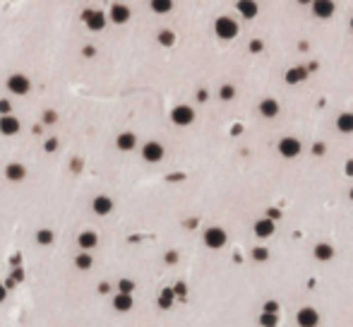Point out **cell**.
<instances>
[{
	"mask_svg": "<svg viewBox=\"0 0 353 327\" xmlns=\"http://www.w3.org/2000/svg\"><path fill=\"white\" fill-rule=\"evenodd\" d=\"M149 7H151L156 15H166V12L173 10V0H151Z\"/></svg>",
	"mask_w": 353,
	"mask_h": 327,
	"instance_id": "cell-23",
	"label": "cell"
},
{
	"mask_svg": "<svg viewBox=\"0 0 353 327\" xmlns=\"http://www.w3.org/2000/svg\"><path fill=\"white\" fill-rule=\"evenodd\" d=\"M58 147H60V142H58V137H48V140L43 142V152H46V154H53V152H56Z\"/></svg>",
	"mask_w": 353,
	"mask_h": 327,
	"instance_id": "cell-33",
	"label": "cell"
},
{
	"mask_svg": "<svg viewBox=\"0 0 353 327\" xmlns=\"http://www.w3.org/2000/svg\"><path fill=\"white\" fill-rule=\"evenodd\" d=\"M82 53H84V58H94V53H96V48H94V46H87V48H84Z\"/></svg>",
	"mask_w": 353,
	"mask_h": 327,
	"instance_id": "cell-42",
	"label": "cell"
},
{
	"mask_svg": "<svg viewBox=\"0 0 353 327\" xmlns=\"http://www.w3.org/2000/svg\"><path fill=\"white\" fill-rule=\"evenodd\" d=\"M346 176H353V159L346 162Z\"/></svg>",
	"mask_w": 353,
	"mask_h": 327,
	"instance_id": "cell-45",
	"label": "cell"
},
{
	"mask_svg": "<svg viewBox=\"0 0 353 327\" xmlns=\"http://www.w3.org/2000/svg\"><path fill=\"white\" fill-rule=\"evenodd\" d=\"M77 245H79V250H94L96 245H99V234L96 231H82L79 236H77Z\"/></svg>",
	"mask_w": 353,
	"mask_h": 327,
	"instance_id": "cell-15",
	"label": "cell"
},
{
	"mask_svg": "<svg viewBox=\"0 0 353 327\" xmlns=\"http://www.w3.org/2000/svg\"><path fill=\"white\" fill-rule=\"evenodd\" d=\"M298 2H300V5H310L313 0H298Z\"/></svg>",
	"mask_w": 353,
	"mask_h": 327,
	"instance_id": "cell-46",
	"label": "cell"
},
{
	"mask_svg": "<svg viewBox=\"0 0 353 327\" xmlns=\"http://www.w3.org/2000/svg\"><path fill=\"white\" fill-rule=\"evenodd\" d=\"M313 152H315V154H324V145H322V142H317V145L313 147Z\"/></svg>",
	"mask_w": 353,
	"mask_h": 327,
	"instance_id": "cell-44",
	"label": "cell"
},
{
	"mask_svg": "<svg viewBox=\"0 0 353 327\" xmlns=\"http://www.w3.org/2000/svg\"><path fill=\"white\" fill-rule=\"evenodd\" d=\"M135 289H137V284L132 279H120L118 282V293H135Z\"/></svg>",
	"mask_w": 353,
	"mask_h": 327,
	"instance_id": "cell-29",
	"label": "cell"
},
{
	"mask_svg": "<svg viewBox=\"0 0 353 327\" xmlns=\"http://www.w3.org/2000/svg\"><path fill=\"white\" fill-rule=\"evenodd\" d=\"M351 29H353V17H351Z\"/></svg>",
	"mask_w": 353,
	"mask_h": 327,
	"instance_id": "cell-47",
	"label": "cell"
},
{
	"mask_svg": "<svg viewBox=\"0 0 353 327\" xmlns=\"http://www.w3.org/2000/svg\"><path fill=\"white\" fill-rule=\"evenodd\" d=\"M252 260H255V262H267V260H269V250H267L264 245H257V248L252 250Z\"/></svg>",
	"mask_w": 353,
	"mask_h": 327,
	"instance_id": "cell-31",
	"label": "cell"
},
{
	"mask_svg": "<svg viewBox=\"0 0 353 327\" xmlns=\"http://www.w3.org/2000/svg\"><path fill=\"white\" fill-rule=\"evenodd\" d=\"M219 96H221V101H231V99L236 96V87H233V84H221Z\"/></svg>",
	"mask_w": 353,
	"mask_h": 327,
	"instance_id": "cell-30",
	"label": "cell"
},
{
	"mask_svg": "<svg viewBox=\"0 0 353 327\" xmlns=\"http://www.w3.org/2000/svg\"><path fill=\"white\" fill-rule=\"evenodd\" d=\"M336 127H339V132L351 135L353 132V113H341V116L336 118Z\"/></svg>",
	"mask_w": 353,
	"mask_h": 327,
	"instance_id": "cell-21",
	"label": "cell"
},
{
	"mask_svg": "<svg viewBox=\"0 0 353 327\" xmlns=\"http://www.w3.org/2000/svg\"><path fill=\"white\" fill-rule=\"evenodd\" d=\"M53 241H56V234H53L51 229H38L36 231V243L38 245H53Z\"/></svg>",
	"mask_w": 353,
	"mask_h": 327,
	"instance_id": "cell-26",
	"label": "cell"
},
{
	"mask_svg": "<svg viewBox=\"0 0 353 327\" xmlns=\"http://www.w3.org/2000/svg\"><path fill=\"white\" fill-rule=\"evenodd\" d=\"M313 15L319 19H327L334 15V0H313Z\"/></svg>",
	"mask_w": 353,
	"mask_h": 327,
	"instance_id": "cell-12",
	"label": "cell"
},
{
	"mask_svg": "<svg viewBox=\"0 0 353 327\" xmlns=\"http://www.w3.org/2000/svg\"><path fill=\"white\" fill-rule=\"evenodd\" d=\"M274 229H277V224H274V219H269V217L255 221V236L257 238H269L274 234Z\"/></svg>",
	"mask_w": 353,
	"mask_h": 327,
	"instance_id": "cell-16",
	"label": "cell"
},
{
	"mask_svg": "<svg viewBox=\"0 0 353 327\" xmlns=\"http://www.w3.org/2000/svg\"><path fill=\"white\" fill-rule=\"evenodd\" d=\"M164 260H166V265H176V262H178V253H176V250H168Z\"/></svg>",
	"mask_w": 353,
	"mask_h": 327,
	"instance_id": "cell-37",
	"label": "cell"
},
{
	"mask_svg": "<svg viewBox=\"0 0 353 327\" xmlns=\"http://www.w3.org/2000/svg\"><path fill=\"white\" fill-rule=\"evenodd\" d=\"M22 279H24V272L17 267V270L12 272V279H10V282H12V284H17V282H22Z\"/></svg>",
	"mask_w": 353,
	"mask_h": 327,
	"instance_id": "cell-40",
	"label": "cell"
},
{
	"mask_svg": "<svg viewBox=\"0 0 353 327\" xmlns=\"http://www.w3.org/2000/svg\"><path fill=\"white\" fill-rule=\"evenodd\" d=\"M171 121L180 127L192 125V123H195V109L187 106V104H180V106H176V109L171 111Z\"/></svg>",
	"mask_w": 353,
	"mask_h": 327,
	"instance_id": "cell-4",
	"label": "cell"
},
{
	"mask_svg": "<svg viewBox=\"0 0 353 327\" xmlns=\"http://www.w3.org/2000/svg\"><path fill=\"white\" fill-rule=\"evenodd\" d=\"M92 265H94V257H92V253H87V250H82V253L74 257V267L82 270V272L92 270Z\"/></svg>",
	"mask_w": 353,
	"mask_h": 327,
	"instance_id": "cell-22",
	"label": "cell"
},
{
	"mask_svg": "<svg viewBox=\"0 0 353 327\" xmlns=\"http://www.w3.org/2000/svg\"><path fill=\"white\" fill-rule=\"evenodd\" d=\"M130 7L128 5H123V2H113L111 5V12H108V17H111L113 24H128L130 22Z\"/></svg>",
	"mask_w": 353,
	"mask_h": 327,
	"instance_id": "cell-10",
	"label": "cell"
},
{
	"mask_svg": "<svg viewBox=\"0 0 353 327\" xmlns=\"http://www.w3.org/2000/svg\"><path fill=\"white\" fill-rule=\"evenodd\" d=\"M300 149H303L300 140H296V137H281V142H279V154L281 157H286V159H296L298 154H300Z\"/></svg>",
	"mask_w": 353,
	"mask_h": 327,
	"instance_id": "cell-7",
	"label": "cell"
},
{
	"mask_svg": "<svg viewBox=\"0 0 353 327\" xmlns=\"http://www.w3.org/2000/svg\"><path fill=\"white\" fill-rule=\"evenodd\" d=\"M214 32L216 37L223 39V41H231V39L238 37V22H233L231 17H219L214 22Z\"/></svg>",
	"mask_w": 353,
	"mask_h": 327,
	"instance_id": "cell-2",
	"label": "cell"
},
{
	"mask_svg": "<svg viewBox=\"0 0 353 327\" xmlns=\"http://www.w3.org/2000/svg\"><path fill=\"white\" fill-rule=\"evenodd\" d=\"M115 147H118L120 152H132V149L137 147V135H135V132H130V130L120 132V135L115 137Z\"/></svg>",
	"mask_w": 353,
	"mask_h": 327,
	"instance_id": "cell-14",
	"label": "cell"
},
{
	"mask_svg": "<svg viewBox=\"0 0 353 327\" xmlns=\"http://www.w3.org/2000/svg\"><path fill=\"white\" fill-rule=\"evenodd\" d=\"M156 303H159V308H161V310L171 308V306L176 303V293H173V289H164V291H161V296H159V301H156Z\"/></svg>",
	"mask_w": 353,
	"mask_h": 327,
	"instance_id": "cell-24",
	"label": "cell"
},
{
	"mask_svg": "<svg viewBox=\"0 0 353 327\" xmlns=\"http://www.w3.org/2000/svg\"><path fill=\"white\" fill-rule=\"evenodd\" d=\"M156 41H159L161 46H173V43H176V34H173L171 29H164V32L156 34Z\"/></svg>",
	"mask_w": 353,
	"mask_h": 327,
	"instance_id": "cell-28",
	"label": "cell"
},
{
	"mask_svg": "<svg viewBox=\"0 0 353 327\" xmlns=\"http://www.w3.org/2000/svg\"><path fill=\"white\" fill-rule=\"evenodd\" d=\"M99 293H101V296H108V293H111V284H108V282H101V284H99Z\"/></svg>",
	"mask_w": 353,
	"mask_h": 327,
	"instance_id": "cell-38",
	"label": "cell"
},
{
	"mask_svg": "<svg viewBox=\"0 0 353 327\" xmlns=\"http://www.w3.org/2000/svg\"><path fill=\"white\" fill-rule=\"evenodd\" d=\"M5 298H7V289L5 284H0V303H5Z\"/></svg>",
	"mask_w": 353,
	"mask_h": 327,
	"instance_id": "cell-43",
	"label": "cell"
},
{
	"mask_svg": "<svg viewBox=\"0 0 353 327\" xmlns=\"http://www.w3.org/2000/svg\"><path fill=\"white\" fill-rule=\"evenodd\" d=\"M92 209L94 214H99V217H106V214H111L113 212V200L108 195H96L92 200Z\"/></svg>",
	"mask_w": 353,
	"mask_h": 327,
	"instance_id": "cell-13",
	"label": "cell"
},
{
	"mask_svg": "<svg viewBox=\"0 0 353 327\" xmlns=\"http://www.w3.org/2000/svg\"><path fill=\"white\" fill-rule=\"evenodd\" d=\"M202 241H205L207 248L219 250V248H223V245H226L228 236H226V231H223L221 226H209V229L205 231V236H202Z\"/></svg>",
	"mask_w": 353,
	"mask_h": 327,
	"instance_id": "cell-3",
	"label": "cell"
},
{
	"mask_svg": "<svg viewBox=\"0 0 353 327\" xmlns=\"http://www.w3.org/2000/svg\"><path fill=\"white\" fill-rule=\"evenodd\" d=\"M82 19L87 22V29L89 32H101L106 27V15L101 10H84L82 12Z\"/></svg>",
	"mask_w": 353,
	"mask_h": 327,
	"instance_id": "cell-6",
	"label": "cell"
},
{
	"mask_svg": "<svg viewBox=\"0 0 353 327\" xmlns=\"http://www.w3.org/2000/svg\"><path fill=\"white\" fill-rule=\"evenodd\" d=\"M279 111H281V106H279L277 99H262L260 101V113L264 116V118H277Z\"/></svg>",
	"mask_w": 353,
	"mask_h": 327,
	"instance_id": "cell-18",
	"label": "cell"
},
{
	"mask_svg": "<svg viewBox=\"0 0 353 327\" xmlns=\"http://www.w3.org/2000/svg\"><path fill=\"white\" fill-rule=\"evenodd\" d=\"M351 200H353V190H351Z\"/></svg>",
	"mask_w": 353,
	"mask_h": 327,
	"instance_id": "cell-48",
	"label": "cell"
},
{
	"mask_svg": "<svg viewBox=\"0 0 353 327\" xmlns=\"http://www.w3.org/2000/svg\"><path fill=\"white\" fill-rule=\"evenodd\" d=\"M207 99H209V91H207V89H200V91H197V101H202V104H205Z\"/></svg>",
	"mask_w": 353,
	"mask_h": 327,
	"instance_id": "cell-41",
	"label": "cell"
},
{
	"mask_svg": "<svg viewBox=\"0 0 353 327\" xmlns=\"http://www.w3.org/2000/svg\"><path fill=\"white\" fill-rule=\"evenodd\" d=\"M305 77H308L305 68H291V70L286 73V82H288V84H298V82H303Z\"/></svg>",
	"mask_w": 353,
	"mask_h": 327,
	"instance_id": "cell-25",
	"label": "cell"
},
{
	"mask_svg": "<svg viewBox=\"0 0 353 327\" xmlns=\"http://www.w3.org/2000/svg\"><path fill=\"white\" fill-rule=\"evenodd\" d=\"M260 325L262 327H277L279 325V313H264V310H262Z\"/></svg>",
	"mask_w": 353,
	"mask_h": 327,
	"instance_id": "cell-27",
	"label": "cell"
},
{
	"mask_svg": "<svg viewBox=\"0 0 353 327\" xmlns=\"http://www.w3.org/2000/svg\"><path fill=\"white\" fill-rule=\"evenodd\" d=\"M164 157H166V149H164L161 142H156V140L144 142V147H142V159L147 164H159Z\"/></svg>",
	"mask_w": 353,
	"mask_h": 327,
	"instance_id": "cell-5",
	"label": "cell"
},
{
	"mask_svg": "<svg viewBox=\"0 0 353 327\" xmlns=\"http://www.w3.org/2000/svg\"><path fill=\"white\" fill-rule=\"evenodd\" d=\"M313 253H315V257L319 260V262H327V260H332V257H334V248H332L329 243H317Z\"/></svg>",
	"mask_w": 353,
	"mask_h": 327,
	"instance_id": "cell-20",
	"label": "cell"
},
{
	"mask_svg": "<svg viewBox=\"0 0 353 327\" xmlns=\"http://www.w3.org/2000/svg\"><path fill=\"white\" fill-rule=\"evenodd\" d=\"M173 293H176V298H185V296H187V286L183 284V282H178V284L173 286Z\"/></svg>",
	"mask_w": 353,
	"mask_h": 327,
	"instance_id": "cell-34",
	"label": "cell"
},
{
	"mask_svg": "<svg viewBox=\"0 0 353 327\" xmlns=\"http://www.w3.org/2000/svg\"><path fill=\"white\" fill-rule=\"evenodd\" d=\"M19 130H22V123H19V118H15L12 113H7V116H0V135H5V137H15Z\"/></svg>",
	"mask_w": 353,
	"mask_h": 327,
	"instance_id": "cell-8",
	"label": "cell"
},
{
	"mask_svg": "<svg viewBox=\"0 0 353 327\" xmlns=\"http://www.w3.org/2000/svg\"><path fill=\"white\" fill-rule=\"evenodd\" d=\"M238 12H241L245 19H252V17H257L260 7H257L255 0H238Z\"/></svg>",
	"mask_w": 353,
	"mask_h": 327,
	"instance_id": "cell-19",
	"label": "cell"
},
{
	"mask_svg": "<svg viewBox=\"0 0 353 327\" xmlns=\"http://www.w3.org/2000/svg\"><path fill=\"white\" fill-rule=\"evenodd\" d=\"M5 178L10 183H22L24 178H27V166L19 162H12L5 166Z\"/></svg>",
	"mask_w": 353,
	"mask_h": 327,
	"instance_id": "cell-11",
	"label": "cell"
},
{
	"mask_svg": "<svg viewBox=\"0 0 353 327\" xmlns=\"http://www.w3.org/2000/svg\"><path fill=\"white\" fill-rule=\"evenodd\" d=\"M7 91H12L15 96H27V94L32 91V80L22 73L10 75V77H7Z\"/></svg>",
	"mask_w": 353,
	"mask_h": 327,
	"instance_id": "cell-1",
	"label": "cell"
},
{
	"mask_svg": "<svg viewBox=\"0 0 353 327\" xmlns=\"http://www.w3.org/2000/svg\"><path fill=\"white\" fill-rule=\"evenodd\" d=\"M7 113H12V104L7 99H0V116H7Z\"/></svg>",
	"mask_w": 353,
	"mask_h": 327,
	"instance_id": "cell-35",
	"label": "cell"
},
{
	"mask_svg": "<svg viewBox=\"0 0 353 327\" xmlns=\"http://www.w3.org/2000/svg\"><path fill=\"white\" fill-rule=\"evenodd\" d=\"M132 306H135L132 293H115L113 296V308L118 313H128V310H132Z\"/></svg>",
	"mask_w": 353,
	"mask_h": 327,
	"instance_id": "cell-17",
	"label": "cell"
},
{
	"mask_svg": "<svg viewBox=\"0 0 353 327\" xmlns=\"http://www.w3.org/2000/svg\"><path fill=\"white\" fill-rule=\"evenodd\" d=\"M250 51H252V53H260V51H262V41H260V39H252V43H250Z\"/></svg>",
	"mask_w": 353,
	"mask_h": 327,
	"instance_id": "cell-39",
	"label": "cell"
},
{
	"mask_svg": "<svg viewBox=\"0 0 353 327\" xmlns=\"http://www.w3.org/2000/svg\"><path fill=\"white\" fill-rule=\"evenodd\" d=\"M262 310H264V313H279V303H277V301H267Z\"/></svg>",
	"mask_w": 353,
	"mask_h": 327,
	"instance_id": "cell-36",
	"label": "cell"
},
{
	"mask_svg": "<svg viewBox=\"0 0 353 327\" xmlns=\"http://www.w3.org/2000/svg\"><path fill=\"white\" fill-rule=\"evenodd\" d=\"M41 123H43V125H56V123H58V113H56L53 109L43 111V116H41Z\"/></svg>",
	"mask_w": 353,
	"mask_h": 327,
	"instance_id": "cell-32",
	"label": "cell"
},
{
	"mask_svg": "<svg viewBox=\"0 0 353 327\" xmlns=\"http://www.w3.org/2000/svg\"><path fill=\"white\" fill-rule=\"evenodd\" d=\"M298 327H317L319 325V313L315 308H300L296 313Z\"/></svg>",
	"mask_w": 353,
	"mask_h": 327,
	"instance_id": "cell-9",
	"label": "cell"
}]
</instances>
